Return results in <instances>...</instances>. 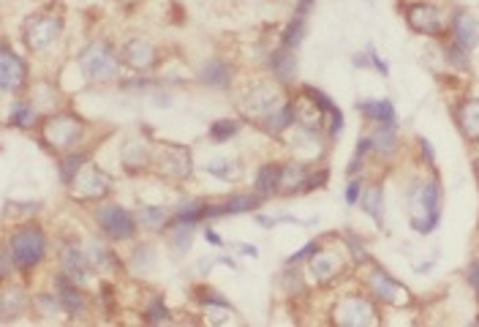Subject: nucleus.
<instances>
[{"mask_svg":"<svg viewBox=\"0 0 479 327\" xmlns=\"http://www.w3.org/2000/svg\"><path fill=\"white\" fill-rule=\"evenodd\" d=\"M327 180H330V169H311L308 172V180H305V188H303V193H311V191H316V188H322V185H327Z\"/></svg>","mask_w":479,"mask_h":327,"instance_id":"nucleus-44","label":"nucleus"},{"mask_svg":"<svg viewBox=\"0 0 479 327\" xmlns=\"http://www.w3.org/2000/svg\"><path fill=\"white\" fill-rule=\"evenodd\" d=\"M357 199H360V180H349V185H346V202L349 204H357Z\"/></svg>","mask_w":479,"mask_h":327,"instance_id":"nucleus-46","label":"nucleus"},{"mask_svg":"<svg viewBox=\"0 0 479 327\" xmlns=\"http://www.w3.org/2000/svg\"><path fill=\"white\" fill-rule=\"evenodd\" d=\"M360 112H363L368 120H374L376 125L395 128V106H393V101H387V98L363 101V104H360Z\"/></svg>","mask_w":479,"mask_h":327,"instance_id":"nucleus-27","label":"nucleus"},{"mask_svg":"<svg viewBox=\"0 0 479 327\" xmlns=\"http://www.w3.org/2000/svg\"><path fill=\"white\" fill-rule=\"evenodd\" d=\"M305 30H308V25H305V16L303 14H297L286 27H284V46H289V49H297L303 41H305Z\"/></svg>","mask_w":479,"mask_h":327,"instance_id":"nucleus-36","label":"nucleus"},{"mask_svg":"<svg viewBox=\"0 0 479 327\" xmlns=\"http://www.w3.org/2000/svg\"><path fill=\"white\" fill-rule=\"evenodd\" d=\"M153 153H155V144L147 142V139H128L125 147H123V166L136 174L147 166H153Z\"/></svg>","mask_w":479,"mask_h":327,"instance_id":"nucleus-18","label":"nucleus"},{"mask_svg":"<svg viewBox=\"0 0 479 327\" xmlns=\"http://www.w3.org/2000/svg\"><path fill=\"white\" fill-rule=\"evenodd\" d=\"M79 68L87 82H112L120 74V54L109 41H93L82 49Z\"/></svg>","mask_w":479,"mask_h":327,"instance_id":"nucleus-4","label":"nucleus"},{"mask_svg":"<svg viewBox=\"0 0 479 327\" xmlns=\"http://www.w3.org/2000/svg\"><path fill=\"white\" fill-rule=\"evenodd\" d=\"M120 60H123L128 68H134V71H150V68L158 63V49H155L150 41H145V38H131V41L123 46Z\"/></svg>","mask_w":479,"mask_h":327,"instance_id":"nucleus-16","label":"nucleus"},{"mask_svg":"<svg viewBox=\"0 0 479 327\" xmlns=\"http://www.w3.org/2000/svg\"><path fill=\"white\" fill-rule=\"evenodd\" d=\"M199 82L215 90H226L235 82V68L224 57H213L199 68Z\"/></svg>","mask_w":479,"mask_h":327,"instance_id":"nucleus-20","label":"nucleus"},{"mask_svg":"<svg viewBox=\"0 0 479 327\" xmlns=\"http://www.w3.org/2000/svg\"><path fill=\"white\" fill-rule=\"evenodd\" d=\"M153 166L169 180H185L194 172V158H191V150L183 144H155Z\"/></svg>","mask_w":479,"mask_h":327,"instance_id":"nucleus-9","label":"nucleus"},{"mask_svg":"<svg viewBox=\"0 0 479 327\" xmlns=\"http://www.w3.org/2000/svg\"><path fill=\"white\" fill-rule=\"evenodd\" d=\"M259 123H262V128H264L267 134L284 136L286 131H292V128L297 125V109H294V104H281L275 112H270V114L262 117Z\"/></svg>","mask_w":479,"mask_h":327,"instance_id":"nucleus-22","label":"nucleus"},{"mask_svg":"<svg viewBox=\"0 0 479 327\" xmlns=\"http://www.w3.org/2000/svg\"><path fill=\"white\" fill-rule=\"evenodd\" d=\"M194 226L196 223H180V221H175V232H172V237H169V245H172V253L177 251L180 256L191 248V240H194Z\"/></svg>","mask_w":479,"mask_h":327,"instance_id":"nucleus-35","label":"nucleus"},{"mask_svg":"<svg viewBox=\"0 0 479 327\" xmlns=\"http://www.w3.org/2000/svg\"><path fill=\"white\" fill-rule=\"evenodd\" d=\"M136 223H139L142 232H164L169 223H175V213H169L161 204H145L136 213Z\"/></svg>","mask_w":479,"mask_h":327,"instance_id":"nucleus-25","label":"nucleus"},{"mask_svg":"<svg viewBox=\"0 0 479 327\" xmlns=\"http://www.w3.org/2000/svg\"><path fill=\"white\" fill-rule=\"evenodd\" d=\"M8 123L14 125V128H22V131H27V128H33L35 123H38V109L33 106V101H14V106H11V112H8Z\"/></svg>","mask_w":479,"mask_h":327,"instance_id":"nucleus-31","label":"nucleus"},{"mask_svg":"<svg viewBox=\"0 0 479 327\" xmlns=\"http://www.w3.org/2000/svg\"><path fill=\"white\" fill-rule=\"evenodd\" d=\"M240 120H232V117H224V120H215L213 125H210V139L213 142H229L232 136H237L240 134Z\"/></svg>","mask_w":479,"mask_h":327,"instance_id":"nucleus-37","label":"nucleus"},{"mask_svg":"<svg viewBox=\"0 0 479 327\" xmlns=\"http://www.w3.org/2000/svg\"><path fill=\"white\" fill-rule=\"evenodd\" d=\"M444 52H447V60H450L455 68H461V71H466V68H469V57H466V52H469V49H466V46H461L455 38H453V44H447V49H444Z\"/></svg>","mask_w":479,"mask_h":327,"instance_id":"nucleus-43","label":"nucleus"},{"mask_svg":"<svg viewBox=\"0 0 479 327\" xmlns=\"http://www.w3.org/2000/svg\"><path fill=\"white\" fill-rule=\"evenodd\" d=\"M409 218L412 229L420 234H431L442 218V191L436 180H417L409 191Z\"/></svg>","mask_w":479,"mask_h":327,"instance_id":"nucleus-2","label":"nucleus"},{"mask_svg":"<svg viewBox=\"0 0 479 327\" xmlns=\"http://www.w3.org/2000/svg\"><path fill=\"white\" fill-rule=\"evenodd\" d=\"M469 278H472V286H474V292L479 294V264H472V270H469Z\"/></svg>","mask_w":479,"mask_h":327,"instance_id":"nucleus-47","label":"nucleus"},{"mask_svg":"<svg viewBox=\"0 0 479 327\" xmlns=\"http://www.w3.org/2000/svg\"><path fill=\"white\" fill-rule=\"evenodd\" d=\"M87 253H90V262L98 272H120L123 270V262L117 259V253L106 243H90Z\"/></svg>","mask_w":479,"mask_h":327,"instance_id":"nucleus-28","label":"nucleus"},{"mask_svg":"<svg viewBox=\"0 0 479 327\" xmlns=\"http://www.w3.org/2000/svg\"><path fill=\"white\" fill-rule=\"evenodd\" d=\"M474 164H477V174H479V155H477V161H474Z\"/></svg>","mask_w":479,"mask_h":327,"instance_id":"nucleus-49","label":"nucleus"},{"mask_svg":"<svg viewBox=\"0 0 479 327\" xmlns=\"http://www.w3.org/2000/svg\"><path fill=\"white\" fill-rule=\"evenodd\" d=\"M153 264H155V253H153V248L139 245V248L134 251V256H131V267H134L136 272H147Z\"/></svg>","mask_w":479,"mask_h":327,"instance_id":"nucleus-40","label":"nucleus"},{"mask_svg":"<svg viewBox=\"0 0 479 327\" xmlns=\"http://www.w3.org/2000/svg\"><path fill=\"white\" fill-rule=\"evenodd\" d=\"M207 172H210L213 177H218V180L232 183V180H237V177H240L243 166H240L235 158H215V161H210V164H207Z\"/></svg>","mask_w":479,"mask_h":327,"instance_id":"nucleus-34","label":"nucleus"},{"mask_svg":"<svg viewBox=\"0 0 479 327\" xmlns=\"http://www.w3.org/2000/svg\"><path fill=\"white\" fill-rule=\"evenodd\" d=\"M46 248H49L46 234L35 223H19L5 240V253L14 262V270H19V272L38 267L46 259Z\"/></svg>","mask_w":479,"mask_h":327,"instance_id":"nucleus-1","label":"nucleus"},{"mask_svg":"<svg viewBox=\"0 0 479 327\" xmlns=\"http://www.w3.org/2000/svg\"><path fill=\"white\" fill-rule=\"evenodd\" d=\"M60 33H63V19L57 14H49V11L33 14L25 22V44H27L30 52L49 49L60 38Z\"/></svg>","mask_w":479,"mask_h":327,"instance_id":"nucleus-5","label":"nucleus"},{"mask_svg":"<svg viewBox=\"0 0 479 327\" xmlns=\"http://www.w3.org/2000/svg\"><path fill=\"white\" fill-rule=\"evenodd\" d=\"M453 38L466 46V49H474L479 46V19L469 11H458L455 19H453Z\"/></svg>","mask_w":479,"mask_h":327,"instance_id":"nucleus-23","label":"nucleus"},{"mask_svg":"<svg viewBox=\"0 0 479 327\" xmlns=\"http://www.w3.org/2000/svg\"><path fill=\"white\" fill-rule=\"evenodd\" d=\"M169 308H166V302H164V297H153L150 300V305H147V322H153V324H166L169 322Z\"/></svg>","mask_w":479,"mask_h":327,"instance_id":"nucleus-41","label":"nucleus"},{"mask_svg":"<svg viewBox=\"0 0 479 327\" xmlns=\"http://www.w3.org/2000/svg\"><path fill=\"white\" fill-rule=\"evenodd\" d=\"M27 82V65L25 60L11 49V46H3L0 52V87L3 93H19Z\"/></svg>","mask_w":479,"mask_h":327,"instance_id":"nucleus-14","label":"nucleus"},{"mask_svg":"<svg viewBox=\"0 0 479 327\" xmlns=\"http://www.w3.org/2000/svg\"><path fill=\"white\" fill-rule=\"evenodd\" d=\"M333 322L349 324V327H368V324H379V311L368 297L349 294V297H341L338 305L333 308Z\"/></svg>","mask_w":479,"mask_h":327,"instance_id":"nucleus-8","label":"nucleus"},{"mask_svg":"<svg viewBox=\"0 0 479 327\" xmlns=\"http://www.w3.org/2000/svg\"><path fill=\"white\" fill-rule=\"evenodd\" d=\"M95 223H98V229H101L109 240H131V237L136 234V229H139L136 215L128 213L125 207L115 204V202L101 204V207L95 210Z\"/></svg>","mask_w":479,"mask_h":327,"instance_id":"nucleus-7","label":"nucleus"},{"mask_svg":"<svg viewBox=\"0 0 479 327\" xmlns=\"http://www.w3.org/2000/svg\"><path fill=\"white\" fill-rule=\"evenodd\" d=\"M308 172H311V166H308L305 161L281 164V185H278V193H284V196L303 193L305 180H308Z\"/></svg>","mask_w":479,"mask_h":327,"instance_id":"nucleus-21","label":"nucleus"},{"mask_svg":"<svg viewBox=\"0 0 479 327\" xmlns=\"http://www.w3.org/2000/svg\"><path fill=\"white\" fill-rule=\"evenodd\" d=\"M278 185H281V164H262L254 180V191L267 199L278 193Z\"/></svg>","mask_w":479,"mask_h":327,"instance_id":"nucleus-29","label":"nucleus"},{"mask_svg":"<svg viewBox=\"0 0 479 327\" xmlns=\"http://www.w3.org/2000/svg\"><path fill=\"white\" fill-rule=\"evenodd\" d=\"M303 93L311 95V98L316 101V106H319L322 114H324V123H330V136L335 139V136L341 134V128H344V112L333 104L330 95H324V93L316 90V87H303Z\"/></svg>","mask_w":479,"mask_h":327,"instance_id":"nucleus-24","label":"nucleus"},{"mask_svg":"<svg viewBox=\"0 0 479 327\" xmlns=\"http://www.w3.org/2000/svg\"><path fill=\"white\" fill-rule=\"evenodd\" d=\"M22 311H25V289H22V286H5L3 300H0V313H3V319L22 316Z\"/></svg>","mask_w":479,"mask_h":327,"instance_id":"nucleus-32","label":"nucleus"},{"mask_svg":"<svg viewBox=\"0 0 479 327\" xmlns=\"http://www.w3.org/2000/svg\"><path fill=\"white\" fill-rule=\"evenodd\" d=\"M406 22L412 25V30H417L420 35H442L444 33V19H442V8L434 3H412L406 8Z\"/></svg>","mask_w":479,"mask_h":327,"instance_id":"nucleus-13","label":"nucleus"},{"mask_svg":"<svg viewBox=\"0 0 479 327\" xmlns=\"http://www.w3.org/2000/svg\"><path fill=\"white\" fill-rule=\"evenodd\" d=\"M368 289H371L374 300L395 305V308L412 302V292L401 281H395L387 270H382V267H371V272H368Z\"/></svg>","mask_w":479,"mask_h":327,"instance_id":"nucleus-10","label":"nucleus"},{"mask_svg":"<svg viewBox=\"0 0 479 327\" xmlns=\"http://www.w3.org/2000/svg\"><path fill=\"white\" fill-rule=\"evenodd\" d=\"M87 164V153H65L60 166H57V174H60V183L63 185H71L74 177L79 174V169Z\"/></svg>","mask_w":479,"mask_h":327,"instance_id":"nucleus-33","label":"nucleus"},{"mask_svg":"<svg viewBox=\"0 0 479 327\" xmlns=\"http://www.w3.org/2000/svg\"><path fill=\"white\" fill-rule=\"evenodd\" d=\"M371 139H374V150L382 153V155H390V153H395V147H398L395 128H387V125H379Z\"/></svg>","mask_w":479,"mask_h":327,"instance_id":"nucleus-38","label":"nucleus"},{"mask_svg":"<svg viewBox=\"0 0 479 327\" xmlns=\"http://www.w3.org/2000/svg\"><path fill=\"white\" fill-rule=\"evenodd\" d=\"M374 150V139H368V136H360V144H357V153H354V161H352V166H349V174L354 177L363 166H365V158H368V153Z\"/></svg>","mask_w":479,"mask_h":327,"instance_id":"nucleus-42","label":"nucleus"},{"mask_svg":"<svg viewBox=\"0 0 479 327\" xmlns=\"http://www.w3.org/2000/svg\"><path fill=\"white\" fill-rule=\"evenodd\" d=\"M112 185H115L112 174H106L104 169H98L95 164L87 161L68 188H71V196L79 202H98L112 191Z\"/></svg>","mask_w":479,"mask_h":327,"instance_id":"nucleus-6","label":"nucleus"},{"mask_svg":"<svg viewBox=\"0 0 479 327\" xmlns=\"http://www.w3.org/2000/svg\"><path fill=\"white\" fill-rule=\"evenodd\" d=\"M344 267H346V259H344V253L341 251H316L314 256H311V272H314V278L319 281V283H330V281H335L341 272H344Z\"/></svg>","mask_w":479,"mask_h":327,"instance_id":"nucleus-17","label":"nucleus"},{"mask_svg":"<svg viewBox=\"0 0 479 327\" xmlns=\"http://www.w3.org/2000/svg\"><path fill=\"white\" fill-rule=\"evenodd\" d=\"M262 202H264V196H259L256 191H254V193H235V196L224 199L221 204H207V218H215V215H237V213H254Z\"/></svg>","mask_w":479,"mask_h":327,"instance_id":"nucleus-19","label":"nucleus"},{"mask_svg":"<svg viewBox=\"0 0 479 327\" xmlns=\"http://www.w3.org/2000/svg\"><path fill=\"white\" fill-rule=\"evenodd\" d=\"M281 98H284V93H281L275 84H270V82L256 84V87L245 95V112L262 120V117H267L270 112H275V109L281 106Z\"/></svg>","mask_w":479,"mask_h":327,"instance_id":"nucleus-15","label":"nucleus"},{"mask_svg":"<svg viewBox=\"0 0 479 327\" xmlns=\"http://www.w3.org/2000/svg\"><path fill=\"white\" fill-rule=\"evenodd\" d=\"M207 240H210L213 245H224V240H221V237H218L215 232H207Z\"/></svg>","mask_w":479,"mask_h":327,"instance_id":"nucleus-48","label":"nucleus"},{"mask_svg":"<svg viewBox=\"0 0 479 327\" xmlns=\"http://www.w3.org/2000/svg\"><path fill=\"white\" fill-rule=\"evenodd\" d=\"M60 267L68 278H74L79 286H87L90 283V275H93V262H90V253L87 248H82L76 240H63L60 243Z\"/></svg>","mask_w":479,"mask_h":327,"instance_id":"nucleus-11","label":"nucleus"},{"mask_svg":"<svg viewBox=\"0 0 479 327\" xmlns=\"http://www.w3.org/2000/svg\"><path fill=\"white\" fill-rule=\"evenodd\" d=\"M458 123L469 142H479V98H466L458 106Z\"/></svg>","mask_w":479,"mask_h":327,"instance_id":"nucleus-30","label":"nucleus"},{"mask_svg":"<svg viewBox=\"0 0 479 327\" xmlns=\"http://www.w3.org/2000/svg\"><path fill=\"white\" fill-rule=\"evenodd\" d=\"M270 71L278 82L289 84L297 79V57H294V49L289 46H281L278 52L270 54Z\"/></svg>","mask_w":479,"mask_h":327,"instance_id":"nucleus-26","label":"nucleus"},{"mask_svg":"<svg viewBox=\"0 0 479 327\" xmlns=\"http://www.w3.org/2000/svg\"><path fill=\"white\" fill-rule=\"evenodd\" d=\"M85 136V120L71 112H57L46 117L41 128V142L55 153H71Z\"/></svg>","mask_w":479,"mask_h":327,"instance_id":"nucleus-3","label":"nucleus"},{"mask_svg":"<svg viewBox=\"0 0 479 327\" xmlns=\"http://www.w3.org/2000/svg\"><path fill=\"white\" fill-rule=\"evenodd\" d=\"M319 248H322V243H319V240H311L308 245H303V248H300L297 253H292V256H289V264H300V262L311 259V256H314V253H316Z\"/></svg>","mask_w":479,"mask_h":327,"instance_id":"nucleus-45","label":"nucleus"},{"mask_svg":"<svg viewBox=\"0 0 479 327\" xmlns=\"http://www.w3.org/2000/svg\"><path fill=\"white\" fill-rule=\"evenodd\" d=\"M55 294H57V302H60V308H63L65 316H71V319L87 316V294H85L82 286H79L74 278H68L65 272L57 275V281H55Z\"/></svg>","mask_w":479,"mask_h":327,"instance_id":"nucleus-12","label":"nucleus"},{"mask_svg":"<svg viewBox=\"0 0 479 327\" xmlns=\"http://www.w3.org/2000/svg\"><path fill=\"white\" fill-rule=\"evenodd\" d=\"M365 213L376 221V226H382V215H384V193H382V185H371L368 193H365Z\"/></svg>","mask_w":479,"mask_h":327,"instance_id":"nucleus-39","label":"nucleus"}]
</instances>
